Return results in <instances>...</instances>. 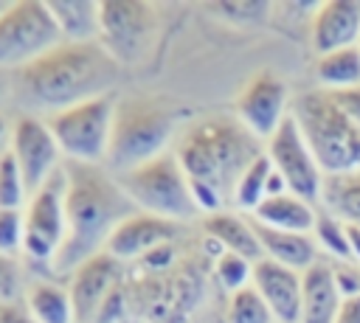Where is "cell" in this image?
I'll list each match as a JSON object with an SVG mask.
<instances>
[{"mask_svg": "<svg viewBox=\"0 0 360 323\" xmlns=\"http://www.w3.org/2000/svg\"><path fill=\"white\" fill-rule=\"evenodd\" d=\"M315 79H318L321 90H329V93L360 87V45L318 56L315 59Z\"/></svg>", "mask_w": 360, "mask_h": 323, "instance_id": "24", "label": "cell"}, {"mask_svg": "<svg viewBox=\"0 0 360 323\" xmlns=\"http://www.w3.org/2000/svg\"><path fill=\"white\" fill-rule=\"evenodd\" d=\"M8 143H11V121L6 112H0V157L8 152Z\"/></svg>", "mask_w": 360, "mask_h": 323, "instance_id": "37", "label": "cell"}, {"mask_svg": "<svg viewBox=\"0 0 360 323\" xmlns=\"http://www.w3.org/2000/svg\"><path fill=\"white\" fill-rule=\"evenodd\" d=\"M177 230H180L177 222H169V219L135 211L132 216H127L112 230L104 253H110L115 261H132V258H141V256L163 250L177 236Z\"/></svg>", "mask_w": 360, "mask_h": 323, "instance_id": "15", "label": "cell"}, {"mask_svg": "<svg viewBox=\"0 0 360 323\" xmlns=\"http://www.w3.org/2000/svg\"><path fill=\"white\" fill-rule=\"evenodd\" d=\"M253 222L276 230H290V233H312L318 222V205L295 197V194H281V197H267L253 213Z\"/></svg>", "mask_w": 360, "mask_h": 323, "instance_id": "21", "label": "cell"}, {"mask_svg": "<svg viewBox=\"0 0 360 323\" xmlns=\"http://www.w3.org/2000/svg\"><path fill=\"white\" fill-rule=\"evenodd\" d=\"M253 289L270 306L276 323H301L304 306V272L290 270L278 261L262 258L253 264Z\"/></svg>", "mask_w": 360, "mask_h": 323, "instance_id": "14", "label": "cell"}, {"mask_svg": "<svg viewBox=\"0 0 360 323\" xmlns=\"http://www.w3.org/2000/svg\"><path fill=\"white\" fill-rule=\"evenodd\" d=\"M6 8H8V3H3V0H0V14H3Z\"/></svg>", "mask_w": 360, "mask_h": 323, "instance_id": "39", "label": "cell"}, {"mask_svg": "<svg viewBox=\"0 0 360 323\" xmlns=\"http://www.w3.org/2000/svg\"><path fill=\"white\" fill-rule=\"evenodd\" d=\"M53 140L59 143V152L65 163H84V166H104L112 138V121H115V98L98 95L82 104H73L68 110H59L45 118Z\"/></svg>", "mask_w": 360, "mask_h": 323, "instance_id": "7", "label": "cell"}, {"mask_svg": "<svg viewBox=\"0 0 360 323\" xmlns=\"http://www.w3.org/2000/svg\"><path fill=\"white\" fill-rule=\"evenodd\" d=\"M225 317H228V323H276L270 306H267L264 298L253 289V284L228 295Z\"/></svg>", "mask_w": 360, "mask_h": 323, "instance_id": "28", "label": "cell"}, {"mask_svg": "<svg viewBox=\"0 0 360 323\" xmlns=\"http://www.w3.org/2000/svg\"><path fill=\"white\" fill-rule=\"evenodd\" d=\"M48 11L62 34V42H98V3L48 0Z\"/></svg>", "mask_w": 360, "mask_h": 323, "instance_id": "23", "label": "cell"}, {"mask_svg": "<svg viewBox=\"0 0 360 323\" xmlns=\"http://www.w3.org/2000/svg\"><path fill=\"white\" fill-rule=\"evenodd\" d=\"M68 239L53 261V275H70L87 258L104 253L112 230L138 208L107 166L65 163Z\"/></svg>", "mask_w": 360, "mask_h": 323, "instance_id": "3", "label": "cell"}, {"mask_svg": "<svg viewBox=\"0 0 360 323\" xmlns=\"http://www.w3.org/2000/svg\"><path fill=\"white\" fill-rule=\"evenodd\" d=\"M8 93H11V76H8L6 70H0V101H3Z\"/></svg>", "mask_w": 360, "mask_h": 323, "instance_id": "38", "label": "cell"}, {"mask_svg": "<svg viewBox=\"0 0 360 323\" xmlns=\"http://www.w3.org/2000/svg\"><path fill=\"white\" fill-rule=\"evenodd\" d=\"M22 303L37 323H79L70 289L56 281H48V278L31 281Z\"/></svg>", "mask_w": 360, "mask_h": 323, "instance_id": "22", "label": "cell"}, {"mask_svg": "<svg viewBox=\"0 0 360 323\" xmlns=\"http://www.w3.org/2000/svg\"><path fill=\"white\" fill-rule=\"evenodd\" d=\"M264 152L236 115H205L194 121L177 140V160L188 177L200 211L219 213L233 202V188L242 171Z\"/></svg>", "mask_w": 360, "mask_h": 323, "instance_id": "1", "label": "cell"}, {"mask_svg": "<svg viewBox=\"0 0 360 323\" xmlns=\"http://www.w3.org/2000/svg\"><path fill=\"white\" fill-rule=\"evenodd\" d=\"M321 208L349 225H360V171L329 174L323 180Z\"/></svg>", "mask_w": 360, "mask_h": 323, "instance_id": "25", "label": "cell"}, {"mask_svg": "<svg viewBox=\"0 0 360 323\" xmlns=\"http://www.w3.org/2000/svg\"><path fill=\"white\" fill-rule=\"evenodd\" d=\"M343 295L335 284L332 261L321 258L304 272V306H301V323H335L340 312Z\"/></svg>", "mask_w": 360, "mask_h": 323, "instance_id": "18", "label": "cell"}, {"mask_svg": "<svg viewBox=\"0 0 360 323\" xmlns=\"http://www.w3.org/2000/svg\"><path fill=\"white\" fill-rule=\"evenodd\" d=\"M8 154L17 160L28 191H37L42 183H48L65 163L59 143L53 140L48 121L39 115H20L11 121V143H8Z\"/></svg>", "mask_w": 360, "mask_h": 323, "instance_id": "13", "label": "cell"}, {"mask_svg": "<svg viewBox=\"0 0 360 323\" xmlns=\"http://www.w3.org/2000/svg\"><path fill=\"white\" fill-rule=\"evenodd\" d=\"M318 250H323L329 256V261H343V264H354L352 261V247H349V233H346V222L332 216L329 211H318V222L312 230Z\"/></svg>", "mask_w": 360, "mask_h": 323, "instance_id": "27", "label": "cell"}, {"mask_svg": "<svg viewBox=\"0 0 360 323\" xmlns=\"http://www.w3.org/2000/svg\"><path fill=\"white\" fill-rule=\"evenodd\" d=\"M25 244V216L22 208H0V253L20 256Z\"/></svg>", "mask_w": 360, "mask_h": 323, "instance_id": "32", "label": "cell"}, {"mask_svg": "<svg viewBox=\"0 0 360 323\" xmlns=\"http://www.w3.org/2000/svg\"><path fill=\"white\" fill-rule=\"evenodd\" d=\"M174 138V112L152 95H127L115 101L107 169L118 177L169 152Z\"/></svg>", "mask_w": 360, "mask_h": 323, "instance_id": "4", "label": "cell"}, {"mask_svg": "<svg viewBox=\"0 0 360 323\" xmlns=\"http://www.w3.org/2000/svg\"><path fill=\"white\" fill-rule=\"evenodd\" d=\"M309 42L318 56L360 45V0H326L315 6Z\"/></svg>", "mask_w": 360, "mask_h": 323, "instance_id": "16", "label": "cell"}, {"mask_svg": "<svg viewBox=\"0 0 360 323\" xmlns=\"http://www.w3.org/2000/svg\"><path fill=\"white\" fill-rule=\"evenodd\" d=\"M121 188L135 202L138 211L169 219V222H186L200 213L188 177L177 160L174 152H166L127 174H118Z\"/></svg>", "mask_w": 360, "mask_h": 323, "instance_id": "6", "label": "cell"}, {"mask_svg": "<svg viewBox=\"0 0 360 323\" xmlns=\"http://www.w3.org/2000/svg\"><path fill=\"white\" fill-rule=\"evenodd\" d=\"M332 272H335V284H338V289H340L343 298L360 295V267L357 264L332 261Z\"/></svg>", "mask_w": 360, "mask_h": 323, "instance_id": "33", "label": "cell"}, {"mask_svg": "<svg viewBox=\"0 0 360 323\" xmlns=\"http://www.w3.org/2000/svg\"><path fill=\"white\" fill-rule=\"evenodd\" d=\"M332 98H335V104L360 126V87H352V90H338V93H332Z\"/></svg>", "mask_w": 360, "mask_h": 323, "instance_id": "34", "label": "cell"}, {"mask_svg": "<svg viewBox=\"0 0 360 323\" xmlns=\"http://www.w3.org/2000/svg\"><path fill=\"white\" fill-rule=\"evenodd\" d=\"M65 194H68V174L65 166L42 183L37 191H31L22 216H25V244L22 258L48 267L53 272V261L62 253V244L68 239V211H65Z\"/></svg>", "mask_w": 360, "mask_h": 323, "instance_id": "8", "label": "cell"}, {"mask_svg": "<svg viewBox=\"0 0 360 323\" xmlns=\"http://www.w3.org/2000/svg\"><path fill=\"white\" fill-rule=\"evenodd\" d=\"M270 171H273V163H270V157L262 152L245 171H242V177H239V183H236V188H233V202H231V208H236L239 213H253L264 199H267V177H270Z\"/></svg>", "mask_w": 360, "mask_h": 323, "instance_id": "26", "label": "cell"}, {"mask_svg": "<svg viewBox=\"0 0 360 323\" xmlns=\"http://www.w3.org/2000/svg\"><path fill=\"white\" fill-rule=\"evenodd\" d=\"M335 323H360V295L343 298V303H340V312H338V320H335Z\"/></svg>", "mask_w": 360, "mask_h": 323, "instance_id": "36", "label": "cell"}, {"mask_svg": "<svg viewBox=\"0 0 360 323\" xmlns=\"http://www.w3.org/2000/svg\"><path fill=\"white\" fill-rule=\"evenodd\" d=\"M25 270L20 256H6L0 253V306L6 303H20L25 298Z\"/></svg>", "mask_w": 360, "mask_h": 323, "instance_id": "31", "label": "cell"}, {"mask_svg": "<svg viewBox=\"0 0 360 323\" xmlns=\"http://www.w3.org/2000/svg\"><path fill=\"white\" fill-rule=\"evenodd\" d=\"M290 107L292 104L287 95V84L273 70H259L239 90L233 110H236V121L253 138L267 143L290 115Z\"/></svg>", "mask_w": 360, "mask_h": 323, "instance_id": "12", "label": "cell"}, {"mask_svg": "<svg viewBox=\"0 0 360 323\" xmlns=\"http://www.w3.org/2000/svg\"><path fill=\"white\" fill-rule=\"evenodd\" d=\"M290 115L326 177L360 171V126L335 104L329 90L318 87L301 93Z\"/></svg>", "mask_w": 360, "mask_h": 323, "instance_id": "5", "label": "cell"}, {"mask_svg": "<svg viewBox=\"0 0 360 323\" xmlns=\"http://www.w3.org/2000/svg\"><path fill=\"white\" fill-rule=\"evenodd\" d=\"M264 154L270 157L273 169L284 177L290 194H295L312 205L321 202L326 174L321 171V166H318L312 149L307 146L292 115H287L284 124L276 129V135L264 143Z\"/></svg>", "mask_w": 360, "mask_h": 323, "instance_id": "11", "label": "cell"}, {"mask_svg": "<svg viewBox=\"0 0 360 323\" xmlns=\"http://www.w3.org/2000/svg\"><path fill=\"white\" fill-rule=\"evenodd\" d=\"M253 222V219H250ZM256 228V236H259V244H262V253L264 258L270 261H278L290 270H298V272H307L312 264L321 261L318 256V242L312 233H290V230H276V228H264L259 222H253Z\"/></svg>", "mask_w": 360, "mask_h": 323, "instance_id": "19", "label": "cell"}, {"mask_svg": "<svg viewBox=\"0 0 360 323\" xmlns=\"http://www.w3.org/2000/svg\"><path fill=\"white\" fill-rule=\"evenodd\" d=\"M0 323H37L31 317V312L25 309V303H6L0 306Z\"/></svg>", "mask_w": 360, "mask_h": 323, "instance_id": "35", "label": "cell"}, {"mask_svg": "<svg viewBox=\"0 0 360 323\" xmlns=\"http://www.w3.org/2000/svg\"><path fill=\"white\" fill-rule=\"evenodd\" d=\"M205 233H208V239L217 242L225 253L245 256V258L253 261V264L264 258L250 216H242V213H233V211L208 213V216H205Z\"/></svg>", "mask_w": 360, "mask_h": 323, "instance_id": "20", "label": "cell"}, {"mask_svg": "<svg viewBox=\"0 0 360 323\" xmlns=\"http://www.w3.org/2000/svg\"><path fill=\"white\" fill-rule=\"evenodd\" d=\"M121 65L101 42H59L39 59L11 73L14 98L37 112L53 115L73 104L110 95Z\"/></svg>", "mask_w": 360, "mask_h": 323, "instance_id": "2", "label": "cell"}, {"mask_svg": "<svg viewBox=\"0 0 360 323\" xmlns=\"http://www.w3.org/2000/svg\"><path fill=\"white\" fill-rule=\"evenodd\" d=\"M214 270H217L219 284H222L228 292H236V289L250 286V278H253V261H248L245 256H236V253H219Z\"/></svg>", "mask_w": 360, "mask_h": 323, "instance_id": "30", "label": "cell"}, {"mask_svg": "<svg viewBox=\"0 0 360 323\" xmlns=\"http://www.w3.org/2000/svg\"><path fill=\"white\" fill-rule=\"evenodd\" d=\"M62 42L48 3L20 0L0 14V70H20Z\"/></svg>", "mask_w": 360, "mask_h": 323, "instance_id": "10", "label": "cell"}, {"mask_svg": "<svg viewBox=\"0 0 360 323\" xmlns=\"http://www.w3.org/2000/svg\"><path fill=\"white\" fill-rule=\"evenodd\" d=\"M31 191L25 185V177L17 166V160L6 152L0 157V208H25Z\"/></svg>", "mask_w": 360, "mask_h": 323, "instance_id": "29", "label": "cell"}, {"mask_svg": "<svg viewBox=\"0 0 360 323\" xmlns=\"http://www.w3.org/2000/svg\"><path fill=\"white\" fill-rule=\"evenodd\" d=\"M160 14L146 0L98 3V42L118 65H138L158 39Z\"/></svg>", "mask_w": 360, "mask_h": 323, "instance_id": "9", "label": "cell"}, {"mask_svg": "<svg viewBox=\"0 0 360 323\" xmlns=\"http://www.w3.org/2000/svg\"><path fill=\"white\" fill-rule=\"evenodd\" d=\"M118 281V261L110 253H98L70 272V298L79 323H90L107 303L110 289Z\"/></svg>", "mask_w": 360, "mask_h": 323, "instance_id": "17", "label": "cell"}]
</instances>
